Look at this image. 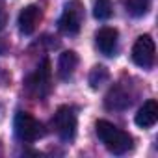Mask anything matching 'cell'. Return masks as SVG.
<instances>
[{
	"instance_id": "1",
	"label": "cell",
	"mask_w": 158,
	"mask_h": 158,
	"mask_svg": "<svg viewBox=\"0 0 158 158\" xmlns=\"http://www.w3.org/2000/svg\"><path fill=\"white\" fill-rule=\"evenodd\" d=\"M95 132H97L99 139L102 141V145L114 154H125L132 149V136L110 121H104V119L97 121Z\"/></svg>"
},
{
	"instance_id": "2",
	"label": "cell",
	"mask_w": 158,
	"mask_h": 158,
	"mask_svg": "<svg viewBox=\"0 0 158 158\" xmlns=\"http://www.w3.org/2000/svg\"><path fill=\"white\" fill-rule=\"evenodd\" d=\"M26 89L34 99H45L50 93V89H52V67H50L48 58H45L37 65V69L28 76Z\"/></svg>"
},
{
	"instance_id": "3",
	"label": "cell",
	"mask_w": 158,
	"mask_h": 158,
	"mask_svg": "<svg viewBox=\"0 0 158 158\" xmlns=\"http://www.w3.org/2000/svg\"><path fill=\"white\" fill-rule=\"evenodd\" d=\"M13 130H15V136L24 143L37 141L45 136V125L37 121L34 115H30L28 112H17L13 121Z\"/></svg>"
},
{
	"instance_id": "4",
	"label": "cell",
	"mask_w": 158,
	"mask_h": 158,
	"mask_svg": "<svg viewBox=\"0 0 158 158\" xmlns=\"http://www.w3.org/2000/svg\"><path fill=\"white\" fill-rule=\"evenodd\" d=\"M82 23H84V4L80 0L67 2L60 17V23H58L60 32L65 35H76L82 28Z\"/></svg>"
},
{
	"instance_id": "5",
	"label": "cell",
	"mask_w": 158,
	"mask_h": 158,
	"mask_svg": "<svg viewBox=\"0 0 158 158\" xmlns=\"http://www.w3.org/2000/svg\"><path fill=\"white\" fill-rule=\"evenodd\" d=\"M52 127L63 141H71L76 134V114L71 106H60L54 114Z\"/></svg>"
},
{
	"instance_id": "6",
	"label": "cell",
	"mask_w": 158,
	"mask_h": 158,
	"mask_svg": "<svg viewBox=\"0 0 158 158\" xmlns=\"http://www.w3.org/2000/svg\"><path fill=\"white\" fill-rule=\"evenodd\" d=\"M154 54H156V47L151 35H139L132 47V61L141 67V69H151L154 65Z\"/></svg>"
},
{
	"instance_id": "7",
	"label": "cell",
	"mask_w": 158,
	"mask_h": 158,
	"mask_svg": "<svg viewBox=\"0 0 158 158\" xmlns=\"http://www.w3.org/2000/svg\"><path fill=\"white\" fill-rule=\"evenodd\" d=\"M130 104H132V97H130V93L123 88V86H114L108 93H106V97H104V106L108 108V110H115V112H121V110H127V108H130Z\"/></svg>"
},
{
	"instance_id": "8",
	"label": "cell",
	"mask_w": 158,
	"mask_h": 158,
	"mask_svg": "<svg viewBox=\"0 0 158 158\" xmlns=\"http://www.w3.org/2000/svg\"><path fill=\"white\" fill-rule=\"evenodd\" d=\"M39 21H41V10L37 6H26V8H23L21 13H19V21H17L19 32L24 34V35H32L35 32Z\"/></svg>"
},
{
	"instance_id": "9",
	"label": "cell",
	"mask_w": 158,
	"mask_h": 158,
	"mask_svg": "<svg viewBox=\"0 0 158 158\" xmlns=\"http://www.w3.org/2000/svg\"><path fill=\"white\" fill-rule=\"evenodd\" d=\"M117 30L112 28V26H104L101 28L97 34H95V43H97V48L104 54V56H114L115 54V48H117Z\"/></svg>"
},
{
	"instance_id": "10",
	"label": "cell",
	"mask_w": 158,
	"mask_h": 158,
	"mask_svg": "<svg viewBox=\"0 0 158 158\" xmlns=\"http://www.w3.org/2000/svg\"><path fill=\"white\" fill-rule=\"evenodd\" d=\"M156 121H158V102L154 99H149L138 110V114L134 117V123L139 128H152L156 125Z\"/></svg>"
},
{
	"instance_id": "11",
	"label": "cell",
	"mask_w": 158,
	"mask_h": 158,
	"mask_svg": "<svg viewBox=\"0 0 158 158\" xmlns=\"http://www.w3.org/2000/svg\"><path fill=\"white\" fill-rule=\"evenodd\" d=\"M76 65H78V56L74 50L61 52L58 58V76L61 80H69L74 73V69H76Z\"/></svg>"
},
{
	"instance_id": "12",
	"label": "cell",
	"mask_w": 158,
	"mask_h": 158,
	"mask_svg": "<svg viewBox=\"0 0 158 158\" xmlns=\"http://www.w3.org/2000/svg\"><path fill=\"white\" fill-rule=\"evenodd\" d=\"M123 4H125L127 13L132 17H143L151 8L149 0H123Z\"/></svg>"
},
{
	"instance_id": "13",
	"label": "cell",
	"mask_w": 158,
	"mask_h": 158,
	"mask_svg": "<svg viewBox=\"0 0 158 158\" xmlns=\"http://www.w3.org/2000/svg\"><path fill=\"white\" fill-rule=\"evenodd\" d=\"M110 80V73L104 65H95L89 73V86L93 89H99L102 84H106Z\"/></svg>"
},
{
	"instance_id": "14",
	"label": "cell",
	"mask_w": 158,
	"mask_h": 158,
	"mask_svg": "<svg viewBox=\"0 0 158 158\" xmlns=\"http://www.w3.org/2000/svg\"><path fill=\"white\" fill-rule=\"evenodd\" d=\"M93 15L99 21H108L114 15V6L110 0H95L93 4Z\"/></svg>"
},
{
	"instance_id": "15",
	"label": "cell",
	"mask_w": 158,
	"mask_h": 158,
	"mask_svg": "<svg viewBox=\"0 0 158 158\" xmlns=\"http://www.w3.org/2000/svg\"><path fill=\"white\" fill-rule=\"evenodd\" d=\"M8 24V10H6V4L0 0V30H4Z\"/></svg>"
},
{
	"instance_id": "16",
	"label": "cell",
	"mask_w": 158,
	"mask_h": 158,
	"mask_svg": "<svg viewBox=\"0 0 158 158\" xmlns=\"http://www.w3.org/2000/svg\"><path fill=\"white\" fill-rule=\"evenodd\" d=\"M6 50H8V45L0 41V56H2V54H6Z\"/></svg>"
}]
</instances>
